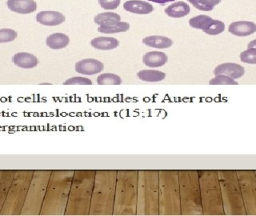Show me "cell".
I'll return each instance as SVG.
<instances>
[{"label": "cell", "instance_id": "cell-1", "mask_svg": "<svg viewBox=\"0 0 256 216\" xmlns=\"http://www.w3.org/2000/svg\"><path fill=\"white\" fill-rule=\"evenodd\" d=\"M117 170H96L88 216H113Z\"/></svg>", "mask_w": 256, "mask_h": 216}, {"label": "cell", "instance_id": "cell-2", "mask_svg": "<svg viewBox=\"0 0 256 216\" xmlns=\"http://www.w3.org/2000/svg\"><path fill=\"white\" fill-rule=\"evenodd\" d=\"M138 176L137 170H117L113 216H136Z\"/></svg>", "mask_w": 256, "mask_h": 216}, {"label": "cell", "instance_id": "cell-3", "mask_svg": "<svg viewBox=\"0 0 256 216\" xmlns=\"http://www.w3.org/2000/svg\"><path fill=\"white\" fill-rule=\"evenodd\" d=\"M158 170H140L136 216H158L160 210Z\"/></svg>", "mask_w": 256, "mask_h": 216}, {"label": "cell", "instance_id": "cell-4", "mask_svg": "<svg viewBox=\"0 0 256 216\" xmlns=\"http://www.w3.org/2000/svg\"><path fill=\"white\" fill-rule=\"evenodd\" d=\"M96 170H76L72 180V193L68 214L88 216L90 212Z\"/></svg>", "mask_w": 256, "mask_h": 216}, {"label": "cell", "instance_id": "cell-5", "mask_svg": "<svg viewBox=\"0 0 256 216\" xmlns=\"http://www.w3.org/2000/svg\"><path fill=\"white\" fill-rule=\"evenodd\" d=\"M158 216H182L178 170H158Z\"/></svg>", "mask_w": 256, "mask_h": 216}, {"label": "cell", "instance_id": "cell-6", "mask_svg": "<svg viewBox=\"0 0 256 216\" xmlns=\"http://www.w3.org/2000/svg\"><path fill=\"white\" fill-rule=\"evenodd\" d=\"M182 216H204L198 170H178Z\"/></svg>", "mask_w": 256, "mask_h": 216}, {"label": "cell", "instance_id": "cell-7", "mask_svg": "<svg viewBox=\"0 0 256 216\" xmlns=\"http://www.w3.org/2000/svg\"><path fill=\"white\" fill-rule=\"evenodd\" d=\"M204 216H224L217 170H198Z\"/></svg>", "mask_w": 256, "mask_h": 216}, {"label": "cell", "instance_id": "cell-8", "mask_svg": "<svg viewBox=\"0 0 256 216\" xmlns=\"http://www.w3.org/2000/svg\"><path fill=\"white\" fill-rule=\"evenodd\" d=\"M222 193L224 214L226 216L246 214L242 193L236 170H217Z\"/></svg>", "mask_w": 256, "mask_h": 216}, {"label": "cell", "instance_id": "cell-9", "mask_svg": "<svg viewBox=\"0 0 256 216\" xmlns=\"http://www.w3.org/2000/svg\"><path fill=\"white\" fill-rule=\"evenodd\" d=\"M242 200L248 216H256V170H237Z\"/></svg>", "mask_w": 256, "mask_h": 216}, {"label": "cell", "instance_id": "cell-10", "mask_svg": "<svg viewBox=\"0 0 256 216\" xmlns=\"http://www.w3.org/2000/svg\"><path fill=\"white\" fill-rule=\"evenodd\" d=\"M104 65L102 62L94 58H86L80 60L76 64V72L85 76H94L104 70Z\"/></svg>", "mask_w": 256, "mask_h": 216}, {"label": "cell", "instance_id": "cell-11", "mask_svg": "<svg viewBox=\"0 0 256 216\" xmlns=\"http://www.w3.org/2000/svg\"><path fill=\"white\" fill-rule=\"evenodd\" d=\"M245 73V69L244 66L240 64H233V62H226V64H220L214 68V74L216 76H228L233 80H237L242 77Z\"/></svg>", "mask_w": 256, "mask_h": 216}, {"label": "cell", "instance_id": "cell-12", "mask_svg": "<svg viewBox=\"0 0 256 216\" xmlns=\"http://www.w3.org/2000/svg\"><path fill=\"white\" fill-rule=\"evenodd\" d=\"M6 5L9 10L18 14H30L37 9V4L34 0H8Z\"/></svg>", "mask_w": 256, "mask_h": 216}, {"label": "cell", "instance_id": "cell-13", "mask_svg": "<svg viewBox=\"0 0 256 216\" xmlns=\"http://www.w3.org/2000/svg\"><path fill=\"white\" fill-rule=\"evenodd\" d=\"M36 21L44 26H58L65 22V16L58 12H41L36 16Z\"/></svg>", "mask_w": 256, "mask_h": 216}, {"label": "cell", "instance_id": "cell-14", "mask_svg": "<svg viewBox=\"0 0 256 216\" xmlns=\"http://www.w3.org/2000/svg\"><path fill=\"white\" fill-rule=\"evenodd\" d=\"M228 30L234 36L245 37L256 32V24L249 21H238L230 24Z\"/></svg>", "mask_w": 256, "mask_h": 216}, {"label": "cell", "instance_id": "cell-15", "mask_svg": "<svg viewBox=\"0 0 256 216\" xmlns=\"http://www.w3.org/2000/svg\"><path fill=\"white\" fill-rule=\"evenodd\" d=\"M12 62L18 68L32 69L37 66L38 60L36 56L28 52H18L13 56Z\"/></svg>", "mask_w": 256, "mask_h": 216}, {"label": "cell", "instance_id": "cell-16", "mask_svg": "<svg viewBox=\"0 0 256 216\" xmlns=\"http://www.w3.org/2000/svg\"><path fill=\"white\" fill-rule=\"evenodd\" d=\"M124 8L126 12L138 14H148L154 10V6L149 2L140 0H130L124 2Z\"/></svg>", "mask_w": 256, "mask_h": 216}, {"label": "cell", "instance_id": "cell-17", "mask_svg": "<svg viewBox=\"0 0 256 216\" xmlns=\"http://www.w3.org/2000/svg\"><path fill=\"white\" fill-rule=\"evenodd\" d=\"M168 56L161 52H150L144 54L142 62L149 68H160L168 62Z\"/></svg>", "mask_w": 256, "mask_h": 216}, {"label": "cell", "instance_id": "cell-18", "mask_svg": "<svg viewBox=\"0 0 256 216\" xmlns=\"http://www.w3.org/2000/svg\"><path fill=\"white\" fill-rule=\"evenodd\" d=\"M70 42L69 36L64 33H54L46 38V44L48 48L53 50H60L66 48Z\"/></svg>", "mask_w": 256, "mask_h": 216}, {"label": "cell", "instance_id": "cell-19", "mask_svg": "<svg viewBox=\"0 0 256 216\" xmlns=\"http://www.w3.org/2000/svg\"><path fill=\"white\" fill-rule=\"evenodd\" d=\"M142 42L146 46L157 49H166L173 45V41L170 38L162 36H148L142 40Z\"/></svg>", "mask_w": 256, "mask_h": 216}, {"label": "cell", "instance_id": "cell-20", "mask_svg": "<svg viewBox=\"0 0 256 216\" xmlns=\"http://www.w3.org/2000/svg\"><path fill=\"white\" fill-rule=\"evenodd\" d=\"M190 12L189 5L182 1L174 2L165 9V13L172 18H182L188 16Z\"/></svg>", "mask_w": 256, "mask_h": 216}, {"label": "cell", "instance_id": "cell-21", "mask_svg": "<svg viewBox=\"0 0 256 216\" xmlns=\"http://www.w3.org/2000/svg\"><path fill=\"white\" fill-rule=\"evenodd\" d=\"M90 45L97 50H110L118 48L120 42L113 37H97L92 40Z\"/></svg>", "mask_w": 256, "mask_h": 216}, {"label": "cell", "instance_id": "cell-22", "mask_svg": "<svg viewBox=\"0 0 256 216\" xmlns=\"http://www.w3.org/2000/svg\"><path fill=\"white\" fill-rule=\"evenodd\" d=\"M130 29V25L126 22H114L112 24L102 25L98 28V32L102 34H116L126 32Z\"/></svg>", "mask_w": 256, "mask_h": 216}, {"label": "cell", "instance_id": "cell-23", "mask_svg": "<svg viewBox=\"0 0 256 216\" xmlns=\"http://www.w3.org/2000/svg\"><path fill=\"white\" fill-rule=\"evenodd\" d=\"M137 77L144 82H157L166 78V74L160 70H142L137 73Z\"/></svg>", "mask_w": 256, "mask_h": 216}, {"label": "cell", "instance_id": "cell-24", "mask_svg": "<svg viewBox=\"0 0 256 216\" xmlns=\"http://www.w3.org/2000/svg\"><path fill=\"white\" fill-rule=\"evenodd\" d=\"M94 22L100 26L112 24V22H120L121 17L114 12H104L97 14L94 18Z\"/></svg>", "mask_w": 256, "mask_h": 216}, {"label": "cell", "instance_id": "cell-25", "mask_svg": "<svg viewBox=\"0 0 256 216\" xmlns=\"http://www.w3.org/2000/svg\"><path fill=\"white\" fill-rule=\"evenodd\" d=\"M188 2L198 10L210 12L214 9V6L221 2V0H188Z\"/></svg>", "mask_w": 256, "mask_h": 216}, {"label": "cell", "instance_id": "cell-26", "mask_svg": "<svg viewBox=\"0 0 256 216\" xmlns=\"http://www.w3.org/2000/svg\"><path fill=\"white\" fill-rule=\"evenodd\" d=\"M98 85H120L122 84V78L120 76L112 73H104L97 78Z\"/></svg>", "mask_w": 256, "mask_h": 216}, {"label": "cell", "instance_id": "cell-27", "mask_svg": "<svg viewBox=\"0 0 256 216\" xmlns=\"http://www.w3.org/2000/svg\"><path fill=\"white\" fill-rule=\"evenodd\" d=\"M212 20L213 18L208 16H198L190 18L189 20V24L192 28L200 29L204 32L212 22Z\"/></svg>", "mask_w": 256, "mask_h": 216}, {"label": "cell", "instance_id": "cell-28", "mask_svg": "<svg viewBox=\"0 0 256 216\" xmlns=\"http://www.w3.org/2000/svg\"><path fill=\"white\" fill-rule=\"evenodd\" d=\"M225 30V24L220 20H212L208 28L204 30L209 36H218Z\"/></svg>", "mask_w": 256, "mask_h": 216}, {"label": "cell", "instance_id": "cell-29", "mask_svg": "<svg viewBox=\"0 0 256 216\" xmlns=\"http://www.w3.org/2000/svg\"><path fill=\"white\" fill-rule=\"evenodd\" d=\"M17 32L9 28L0 29V44L10 42L16 40L17 38Z\"/></svg>", "mask_w": 256, "mask_h": 216}, {"label": "cell", "instance_id": "cell-30", "mask_svg": "<svg viewBox=\"0 0 256 216\" xmlns=\"http://www.w3.org/2000/svg\"><path fill=\"white\" fill-rule=\"evenodd\" d=\"M240 60L242 62L256 64V48H248L240 54Z\"/></svg>", "mask_w": 256, "mask_h": 216}, {"label": "cell", "instance_id": "cell-31", "mask_svg": "<svg viewBox=\"0 0 256 216\" xmlns=\"http://www.w3.org/2000/svg\"><path fill=\"white\" fill-rule=\"evenodd\" d=\"M209 84L210 85H238V82L228 76L220 74V76H216L214 78L210 80L209 81Z\"/></svg>", "mask_w": 256, "mask_h": 216}, {"label": "cell", "instance_id": "cell-32", "mask_svg": "<svg viewBox=\"0 0 256 216\" xmlns=\"http://www.w3.org/2000/svg\"><path fill=\"white\" fill-rule=\"evenodd\" d=\"M64 85H92V81L85 77H73L64 82Z\"/></svg>", "mask_w": 256, "mask_h": 216}, {"label": "cell", "instance_id": "cell-33", "mask_svg": "<svg viewBox=\"0 0 256 216\" xmlns=\"http://www.w3.org/2000/svg\"><path fill=\"white\" fill-rule=\"evenodd\" d=\"M98 2L105 10H114L120 6L121 0H98Z\"/></svg>", "mask_w": 256, "mask_h": 216}, {"label": "cell", "instance_id": "cell-34", "mask_svg": "<svg viewBox=\"0 0 256 216\" xmlns=\"http://www.w3.org/2000/svg\"><path fill=\"white\" fill-rule=\"evenodd\" d=\"M148 1H152V2H156V4L164 5V4H168V2H173L174 0H148Z\"/></svg>", "mask_w": 256, "mask_h": 216}, {"label": "cell", "instance_id": "cell-35", "mask_svg": "<svg viewBox=\"0 0 256 216\" xmlns=\"http://www.w3.org/2000/svg\"><path fill=\"white\" fill-rule=\"evenodd\" d=\"M248 48H256V40H252L248 45Z\"/></svg>", "mask_w": 256, "mask_h": 216}, {"label": "cell", "instance_id": "cell-36", "mask_svg": "<svg viewBox=\"0 0 256 216\" xmlns=\"http://www.w3.org/2000/svg\"></svg>", "mask_w": 256, "mask_h": 216}]
</instances>
